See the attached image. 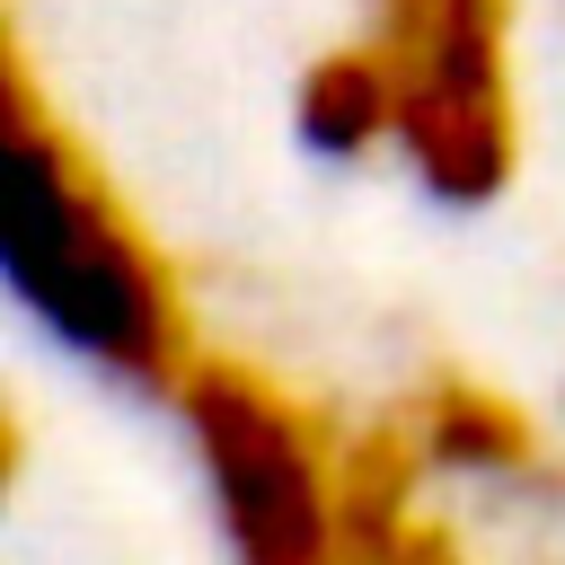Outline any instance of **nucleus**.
<instances>
[{"label":"nucleus","mask_w":565,"mask_h":565,"mask_svg":"<svg viewBox=\"0 0 565 565\" xmlns=\"http://www.w3.org/2000/svg\"><path fill=\"white\" fill-rule=\"evenodd\" d=\"M0 265L71 353H88L132 388L177 397L185 371L203 362L177 256L132 212L97 141L53 106L18 18L0 35Z\"/></svg>","instance_id":"f257e3e1"},{"label":"nucleus","mask_w":565,"mask_h":565,"mask_svg":"<svg viewBox=\"0 0 565 565\" xmlns=\"http://www.w3.org/2000/svg\"><path fill=\"white\" fill-rule=\"evenodd\" d=\"M177 406L238 565H371L353 521V433H335L327 406L212 344L185 371Z\"/></svg>","instance_id":"f03ea898"},{"label":"nucleus","mask_w":565,"mask_h":565,"mask_svg":"<svg viewBox=\"0 0 565 565\" xmlns=\"http://www.w3.org/2000/svg\"><path fill=\"white\" fill-rule=\"evenodd\" d=\"M371 53L397 97V159L441 203H494L521 177V0H371Z\"/></svg>","instance_id":"7ed1b4c3"},{"label":"nucleus","mask_w":565,"mask_h":565,"mask_svg":"<svg viewBox=\"0 0 565 565\" xmlns=\"http://www.w3.org/2000/svg\"><path fill=\"white\" fill-rule=\"evenodd\" d=\"M388 415H397V433L415 441V459L433 477H477V486H521V494H547L565 477V450L547 441V424L477 371L433 362Z\"/></svg>","instance_id":"20e7f679"},{"label":"nucleus","mask_w":565,"mask_h":565,"mask_svg":"<svg viewBox=\"0 0 565 565\" xmlns=\"http://www.w3.org/2000/svg\"><path fill=\"white\" fill-rule=\"evenodd\" d=\"M291 115H300V132H309L327 159H371V150H388V141H397V97H388V62L371 53V35L327 44V53L300 71Z\"/></svg>","instance_id":"39448f33"}]
</instances>
